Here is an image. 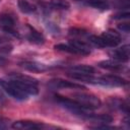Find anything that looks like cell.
Listing matches in <instances>:
<instances>
[{"mask_svg": "<svg viewBox=\"0 0 130 130\" xmlns=\"http://www.w3.org/2000/svg\"><path fill=\"white\" fill-rule=\"evenodd\" d=\"M89 42L99 48L106 47H117L121 43V36L119 32L113 29H109L104 31L101 36H90L88 38Z\"/></svg>", "mask_w": 130, "mask_h": 130, "instance_id": "6da1fadb", "label": "cell"}, {"mask_svg": "<svg viewBox=\"0 0 130 130\" xmlns=\"http://www.w3.org/2000/svg\"><path fill=\"white\" fill-rule=\"evenodd\" d=\"M55 101L61 105L63 108L67 109L68 111H70L72 114L76 115V116H79V117H82V118H88L89 114L87 113V110L83 109L80 107V105L75 102L73 99H69V98H66V96H62L60 94H55Z\"/></svg>", "mask_w": 130, "mask_h": 130, "instance_id": "7a4b0ae2", "label": "cell"}, {"mask_svg": "<svg viewBox=\"0 0 130 130\" xmlns=\"http://www.w3.org/2000/svg\"><path fill=\"white\" fill-rule=\"evenodd\" d=\"M0 86L4 89V91L17 101H26L28 99V94L19 86V84L11 79L9 81H5L3 79H0Z\"/></svg>", "mask_w": 130, "mask_h": 130, "instance_id": "3957f363", "label": "cell"}, {"mask_svg": "<svg viewBox=\"0 0 130 130\" xmlns=\"http://www.w3.org/2000/svg\"><path fill=\"white\" fill-rule=\"evenodd\" d=\"M72 99L77 102L81 108L85 110H95L102 106L101 100L91 93H84V92H77L72 95Z\"/></svg>", "mask_w": 130, "mask_h": 130, "instance_id": "277c9868", "label": "cell"}, {"mask_svg": "<svg viewBox=\"0 0 130 130\" xmlns=\"http://www.w3.org/2000/svg\"><path fill=\"white\" fill-rule=\"evenodd\" d=\"M94 84H100L104 86H124L127 84V81L117 75L107 74L101 77H95Z\"/></svg>", "mask_w": 130, "mask_h": 130, "instance_id": "5b68a950", "label": "cell"}, {"mask_svg": "<svg viewBox=\"0 0 130 130\" xmlns=\"http://www.w3.org/2000/svg\"><path fill=\"white\" fill-rule=\"evenodd\" d=\"M0 25L3 28V30H5L6 32L13 35L15 37H17V31H15L14 29V25H15V20L14 18L9 15V14H4L0 17Z\"/></svg>", "mask_w": 130, "mask_h": 130, "instance_id": "8992f818", "label": "cell"}, {"mask_svg": "<svg viewBox=\"0 0 130 130\" xmlns=\"http://www.w3.org/2000/svg\"><path fill=\"white\" fill-rule=\"evenodd\" d=\"M129 52H130L129 45H124L121 48H118V49L113 50L110 53V55L116 61H119V62H127L129 60Z\"/></svg>", "mask_w": 130, "mask_h": 130, "instance_id": "52a82bcc", "label": "cell"}, {"mask_svg": "<svg viewBox=\"0 0 130 130\" xmlns=\"http://www.w3.org/2000/svg\"><path fill=\"white\" fill-rule=\"evenodd\" d=\"M51 84L54 87H58V88H71V89H85V86L82 84H78L72 81H68V80H64V79H53L51 80Z\"/></svg>", "mask_w": 130, "mask_h": 130, "instance_id": "ba28073f", "label": "cell"}, {"mask_svg": "<svg viewBox=\"0 0 130 130\" xmlns=\"http://www.w3.org/2000/svg\"><path fill=\"white\" fill-rule=\"evenodd\" d=\"M42 124L35 122V121H29V120H19L15 121L12 124V128L14 129H20V130H27V129H40L42 128Z\"/></svg>", "mask_w": 130, "mask_h": 130, "instance_id": "9c48e42d", "label": "cell"}, {"mask_svg": "<svg viewBox=\"0 0 130 130\" xmlns=\"http://www.w3.org/2000/svg\"><path fill=\"white\" fill-rule=\"evenodd\" d=\"M68 43L75 49L77 55L85 56V55H89L90 52H91L89 45H87L86 43H84L82 41H79V40H70Z\"/></svg>", "mask_w": 130, "mask_h": 130, "instance_id": "30bf717a", "label": "cell"}, {"mask_svg": "<svg viewBox=\"0 0 130 130\" xmlns=\"http://www.w3.org/2000/svg\"><path fill=\"white\" fill-rule=\"evenodd\" d=\"M19 65L23 67L24 69L32 71V72H43L49 68L47 65L37 62V61H23V62H20Z\"/></svg>", "mask_w": 130, "mask_h": 130, "instance_id": "8fae6325", "label": "cell"}, {"mask_svg": "<svg viewBox=\"0 0 130 130\" xmlns=\"http://www.w3.org/2000/svg\"><path fill=\"white\" fill-rule=\"evenodd\" d=\"M27 27H28V32H27L26 38L30 43H34L37 45H42L45 43V38L39 30H37L35 27L30 25H27Z\"/></svg>", "mask_w": 130, "mask_h": 130, "instance_id": "7c38bea8", "label": "cell"}, {"mask_svg": "<svg viewBox=\"0 0 130 130\" xmlns=\"http://www.w3.org/2000/svg\"><path fill=\"white\" fill-rule=\"evenodd\" d=\"M98 65L99 67L110 70V71H119L123 69L122 62H119L116 60H104V61H101Z\"/></svg>", "mask_w": 130, "mask_h": 130, "instance_id": "4fadbf2b", "label": "cell"}, {"mask_svg": "<svg viewBox=\"0 0 130 130\" xmlns=\"http://www.w3.org/2000/svg\"><path fill=\"white\" fill-rule=\"evenodd\" d=\"M77 1L100 10H107L110 8V3L108 0H77Z\"/></svg>", "mask_w": 130, "mask_h": 130, "instance_id": "5bb4252c", "label": "cell"}, {"mask_svg": "<svg viewBox=\"0 0 130 130\" xmlns=\"http://www.w3.org/2000/svg\"><path fill=\"white\" fill-rule=\"evenodd\" d=\"M70 72L77 73V74H84V75H90L94 73V68L89 65H75L70 68Z\"/></svg>", "mask_w": 130, "mask_h": 130, "instance_id": "9a60e30c", "label": "cell"}, {"mask_svg": "<svg viewBox=\"0 0 130 130\" xmlns=\"http://www.w3.org/2000/svg\"><path fill=\"white\" fill-rule=\"evenodd\" d=\"M17 6H18L19 10L22 13H26V14L34 13L37 10L36 5H34L32 3L28 2L27 0H18L17 1Z\"/></svg>", "mask_w": 130, "mask_h": 130, "instance_id": "2e32d148", "label": "cell"}, {"mask_svg": "<svg viewBox=\"0 0 130 130\" xmlns=\"http://www.w3.org/2000/svg\"><path fill=\"white\" fill-rule=\"evenodd\" d=\"M88 120L95 122V123H102V124H108L113 121V117L108 115V114H101V115H95V114H89Z\"/></svg>", "mask_w": 130, "mask_h": 130, "instance_id": "e0dca14e", "label": "cell"}, {"mask_svg": "<svg viewBox=\"0 0 130 130\" xmlns=\"http://www.w3.org/2000/svg\"><path fill=\"white\" fill-rule=\"evenodd\" d=\"M50 5L60 10H67L70 8V3L67 0H50Z\"/></svg>", "mask_w": 130, "mask_h": 130, "instance_id": "ac0fdd59", "label": "cell"}, {"mask_svg": "<svg viewBox=\"0 0 130 130\" xmlns=\"http://www.w3.org/2000/svg\"><path fill=\"white\" fill-rule=\"evenodd\" d=\"M129 16H130V12H129L128 9H126L124 11L116 13L113 17H114V19H125V18H129Z\"/></svg>", "mask_w": 130, "mask_h": 130, "instance_id": "d6986e66", "label": "cell"}, {"mask_svg": "<svg viewBox=\"0 0 130 130\" xmlns=\"http://www.w3.org/2000/svg\"><path fill=\"white\" fill-rule=\"evenodd\" d=\"M118 27H119L122 31H124V32H126V34H128V32H129V30H130V24H129L128 22L121 23V24H119V25H118Z\"/></svg>", "mask_w": 130, "mask_h": 130, "instance_id": "ffe728a7", "label": "cell"}, {"mask_svg": "<svg viewBox=\"0 0 130 130\" xmlns=\"http://www.w3.org/2000/svg\"><path fill=\"white\" fill-rule=\"evenodd\" d=\"M7 123V120L6 119H4L3 117H0V127L2 128V127H5V124Z\"/></svg>", "mask_w": 130, "mask_h": 130, "instance_id": "44dd1931", "label": "cell"}, {"mask_svg": "<svg viewBox=\"0 0 130 130\" xmlns=\"http://www.w3.org/2000/svg\"><path fill=\"white\" fill-rule=\"evenodd\" d=\"M5 63H6V60H5V58L0 56V65H3V64H5Z\"/></svg>", "mask_w": 130, "mask_h": 130, "instance_id": "7402d4cb", "label": "cell"}, {"mask_svg": "<svg viewBox=\"0 0 130 130\" xmlns=\"http://www.w3.org/2000/svg\"><path fill=\"white\" fill-rule=\"evenodd\" d=\"M1 42H2V39H1V38H0V44H1Z\"/></svg>", "mask_w": 130, "mask_h": 130, "instance_id": "603a6c76", "label": "cell"}]
</instances>
